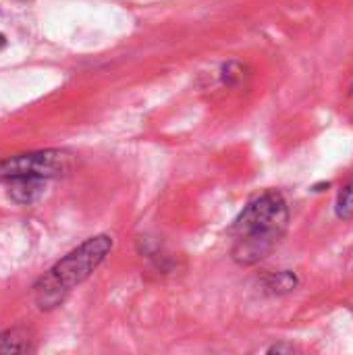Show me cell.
<instances>
[{"mask_svg": "<svg viewBox=\"0 0 353 355\" xmlns=\"http://www.w3.org/2000/svg\"><path fill=\"white\" fill-rule=\"evenodd\" d=\"M52 154H31V156H23L17 158L12 162H6V173L15 171L12 175H40L44 171H52L54 162H52Z\"/></svg>", "mask_w": 353, "mask_h": 355, "instance_id": "obj_2", "label": "cell"}, {"mask_svg": "<svg viewBox=\"0 0 353 355\" xmlns=\"http://www.w3.org/2000/svg\"><path fill=\"white\" fill-rule=\"evenodd\" d=\"M339 214L341 216H352L353 214V185H350L339 198Z\"/></svg>", "mask_w": 353, "mask_h": 355, "instance_id": "obj_3", "label": "cell"}, {"mask_svg": "<svg viewBox=\"0 0 353 355\" xmlns=\"http://www.w3.org/2000/svg\"><path fill=\"white\" fill-rule=\"evenodd\" d=\"M285 223V206L279 198L268 196L258 200L241 216L239 227L243 233L252 235V241H266L275 237Z\"/></svg>", "mask_w": 353, "mask_h": 355, "instance_id": "obj_1", "label": "cell"}]
</instances>
